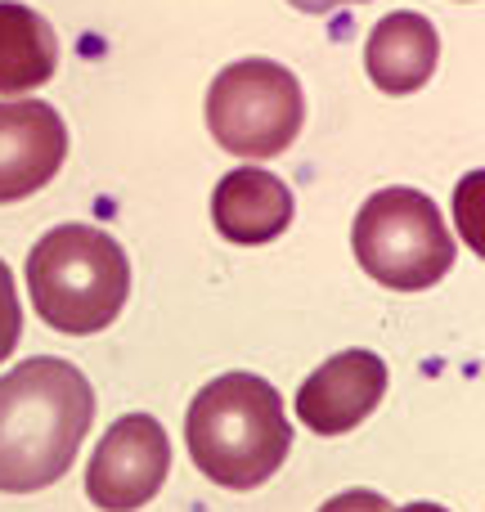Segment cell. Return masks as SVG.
<instances>
[{"label": "cell", "mask_w": 485, "mask_h": 512, "mask_svg": "<svg viewBox=\"0 0 485 512\" xmlns=\"http://www.w3.org/2000/svg\"><path fill=\"white\" fill-rule=\"evenodd\" d=\"M95 423V391L77 364L32 355L0 378V495H32L72 468Z\"/></svg>", "instance_id": "obj_1"}, {"label": "cell", "mask_w": 485, "mask_h": 512, "mask_svg": "<svg viewBox=\"0 0 485 512\" xmlns=\"http://www.w3.org/2000/svg\"><path fill=\"white\" fill-rule=\"evenodd\" d=\"M185 445L207 481L225 490H256L283 468L292 450V427L279 391L265 378L221 373L189 405Z\"/></svg>", "instance_id": "obj_2"}, {"label": "cell", "mask_w": 485, "mask_h": 512, "mask_svg": "<svg viewBox=\"0 0 485 512\" xmlns=\"http://www.w3.org/2000/svg\"><path fill=\"white\" fill-rule=\"evenodd\" d=\"M27 292L54 333H104L131 297V261L95 225H54L27 252Z\"/></svg>", "instance_id": "obj_3"}, {"label": "cell", "mask_w": 485, "mask_h": 512, "mask_svg": "<svg viewBox=\"0 0 485 512\" xmlns=\"http://www.w3.org/2000/svg\"><path fill=\"white\" fill-rule=\"evenodd\" d=\"M351 248L364 274L391 292L432 288L450 274L454 256H459V243H454L441 207L405 185L364 198L351 225Z\"/></svg>", "instance_id": "obj_4"}, {"label": "cell", "mask_w": 485, "mask_h": 512, "mask_svg": "<svg viewBox=\"0 0 485 512\" xmlns=\"http://www.w3.org/2000/svg\"><path fill=\"white\" fill-rule=\"evenodd\" d=\"M306 126V95L292 68L239 59L207 90V131L234 158H279Z\"/></svg>", "instance_id": "obj_5"}, {"label": "cell", "mask_w": 485, "mask_h": 512, "mask_svg": "<svg viewBox=\"0 0 485 512\" xmlns=\"http://www.w3.org/2000/svg\"><path fill=\"white\" fill-rule=\"evenodd\" d=\"M171 472V441L153 414H126L99 436L86 468V499L99 512H135L158 499Z\"/></svg>", "instance_id": "obj_6"}, {"label": "cell", "mask_w": 485, "mask_h": 512, "mask_svg": "<svg viewBox=\"0 0 485 512\" xmlns=\"http://www.w3.org/2000/svg\"><path fill=\"white\" fill-rule=\"evenodd\" d=\"M387 396V364L373 351H342L324 360L297 391V418L315 436H346Z\"/></svg>", "instance_id": "obj_7"}, {"label": "cell", "mask_w": 485, "mask_h": 512, "mask_svg": "<svg viewBox=\"0 0 485 512\" xmlns=\"http://www.w3.org/2000/svg\"><path fill=\"white\" fill-rule=\"evenodd\" d=\"M68 126L41 99H0V203L32 198L59 176Z\"/></svg>", "instance_id": "obj_8"}, {"label": "cell", "mask_w": 485, "mask_h": 512, "mask_svg": "<svg viewBox=\"0 0 485 512\" xmlns=\"http://www.w3.org/2000/svg\"><path fill=\"white\" fill-rule=\"evenodd\" d=\"M216 234L239 248L274 243L292 225V189L261 167H239L216 185L212 194Z\"/></svg>", "instance_id": "obj_9"}, {"label": "cell", "mask_w": 485, "mask_h": 512, "mask_svg": "<svg viewBox=\"0 0 485 512\" xmlns=\"http://www.w3.org/2000/svg\"><path fill=\"white\" fill-rule=\"evenodd\" d=\"M441 59V36H436L432 18L414 14V9H396V14L378 18L364 45V68L369 81L387 95H414L427 86Z\"/></svg>", "instance_id": "obj_10"}, {"label": "cell", "mask_w": 485, "mask_h": 512, "mask_svg": "<svg viewBox=\"0 0 485 512\" xmlns=\"http://www.w3.org/2000/svg\"><path fill=\"white\" fill-rule=\"evenodd\" d=\"M59 68V36L32 5L0 0V95L18 99L36 90Z\"/></svg>", "instance_id": "obj_11"}, {"label": "cell", "mask_w": 485, "mask_h": 512, "mask_svg": "<svg viewBox=\"0 0 485 512\" xmlns=\"http://www.w3.org/2000/svg\"><path fill=\"white\" fill-rule=\"evenodd\" d=\"M18 337H23V306H18L14 270L0 261V364L18 351Z\"/></svg>", "instance_id": "obj_12"}, {"label": "cell", "mask_w": 485, "mask_h": 512, "mask_svg": "<svg viewBox=\"0 0 485 512\" xmlns=\"http://www.w3.org/2000/svg\"><path fill=\"white\" fill-rule=\"evenodd\" d=\"M319 512H391V504L378 495V490H346V495L328 499Z\"/></svg>", "instance_id": "obj_13"}, {"label": "cell", "mask_w": 485, "mask_h": 512, "mask_svg": "<svg viewBox=\"0 0 485 512\" xmlns=\"http://www.w3.org/2000/svg\"><path fill=\"white\" fill-rule=\"evenodd\" d=\"M292 9H301V14H333V9L342 5H360V0H288Z\"/></svg>", "instance_id": "obj_14"}, {"label": "cell", "mask_w": 485, "mask_h": 512, "mask_svg": "<svg viewBox=\"0 0 485 512\" xmlns=\"http://www.w3.org/2000/svg\"><path fill=\"white\" fill-rule=\"evenodd\" d=\"M396 512H450V508H441V504H409V508H396Z\"/></svg>", "instance_id": "obj_15"}]
</instances>
